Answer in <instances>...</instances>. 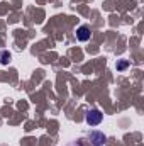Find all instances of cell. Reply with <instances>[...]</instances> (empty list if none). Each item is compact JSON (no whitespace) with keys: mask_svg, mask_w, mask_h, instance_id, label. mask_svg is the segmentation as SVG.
<instances>
[{"mask_svg":"<svg viewBox=\"0 0 144 146\" xmlns=\"http://www.w3.org/2000/svg\"><path fill=\"white\" fill-rule=\"evenodd\" d=\"M85 121H87V124H88V126H98V124L104 121V114H102L98 109H92V110H88V112H87Z\"/></svg>","mask_w":144,"mask_h":146,"instance_id":"6da1fadb","label":"cell"},{"mask_svg":"<svg viewBox=\"0 0 144 146\" xmlns=\"http://www.w3.org/2000/svg\"><path fill=\"white\" fill-rule=\"evenodd\" d=\"M90 36H92V31H90L88 26H80V27L76 29V39H78V41L85 42V41L90 39Z\"/></svg>","mask_w":144,"mask_h":146,"instance_id":"7a4b0ae2","label":"cell"},{"mask_svg":"<svg viewBox=\"0 0 144 146\" xmlns=\"http://www.w3.org/2000/svg\"><path fill=\"white\" fill-rule=\"evenodd\" d=\"M105 134L104 133H98V131H92L90 133V143H93L95 146H104L105 143Z\"/></svg>","mask_w":144,"mask_h":146,"instance_id":"3957f363","label":"cell"},{"mask_svg":"<svg viewBox=\"0 0 144 146\" xmlns=\"http://www.w3.org/2000/svg\"><path fill=\"white\" fill-rule=\"evenodd\" d=\"M9 61H10V53L9 51H0V63L7 65Z\"/></svg>","mask_w":144,"mask_h":146,"instance_id":"277c9868","label":"cell"},{"mask_svg":"<svg viewBox=\"0 0 144 146\" xmlns=\"http://www.w3.org/2000/svg\"><path fill=\"white\" fill-rule=\"evenodd\" d=\"M126 66H127V61H122V63H119V65H117V68H119V70H124Z\"/></svg>","mask_w":144,"mask_h":146,"instance_id":"5b68a950","label":"cell"},{"mask_svg":"<svg viewBox=\"0 0 144 146\" xmlns=\"http://www.w3.org/2000/svg\"><path fill=\"white\" fill-rule=\"evenodd\" d=\"M68 146H81V143L80 141H75V143H71V145H68Z\"/></svg>","mask_w":144,"mask_h":146,"instance_id":"8992f818","label":"cell"}]
</instances>
